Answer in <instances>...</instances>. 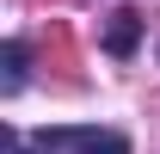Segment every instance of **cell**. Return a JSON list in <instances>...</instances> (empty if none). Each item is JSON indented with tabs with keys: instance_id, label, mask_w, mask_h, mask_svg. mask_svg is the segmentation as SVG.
Wrapping results in <instances>:
<instances>
[{
	"instance_id": "cell-1",
	"label": "cell",
	"mask_w": 160,
	"mask_h": 154,
	"mask_svg": "<svg viewBox=\"0 0 160 154\" xmlns=\"http://www.w3.org/2000/svg\"><path fill=\"white\" fill-rule=\"evenodd\" d=\"M6 154H129L117 130H6Z\"/></svg>"
},
{
	"instance_id": "cell-2",
	"label": "cell",
	"mask_w": 160,
	"mask_h": 154,
	"mask_svg": "<svg viewBox=\"0 0 160 154\" xmlns=\"http://www.w3.org/2000/svg\"><path fill=\"white\" fill-rule=\"evenodd\" d=\"M142 49V13H129V6H123V13H111V25H105V56H136Z\"/></svg>"
},
{
	"instance_id": "cell-3",
	"label": "cell",
	"mask_w": 160,
	"mask_h": 154,
	"mask_svg": "<svg viewBox=\"0 0 160 154\" xmlns=\"http://www.w3.org/2000/svg\"><path fill=\"white\" fill-rule=\"evenodd\" d=\"M25 62H31V56H25V43H19V37L0 43V93H6V99L25 93Z\"/></svg>"
}]
</instances>
